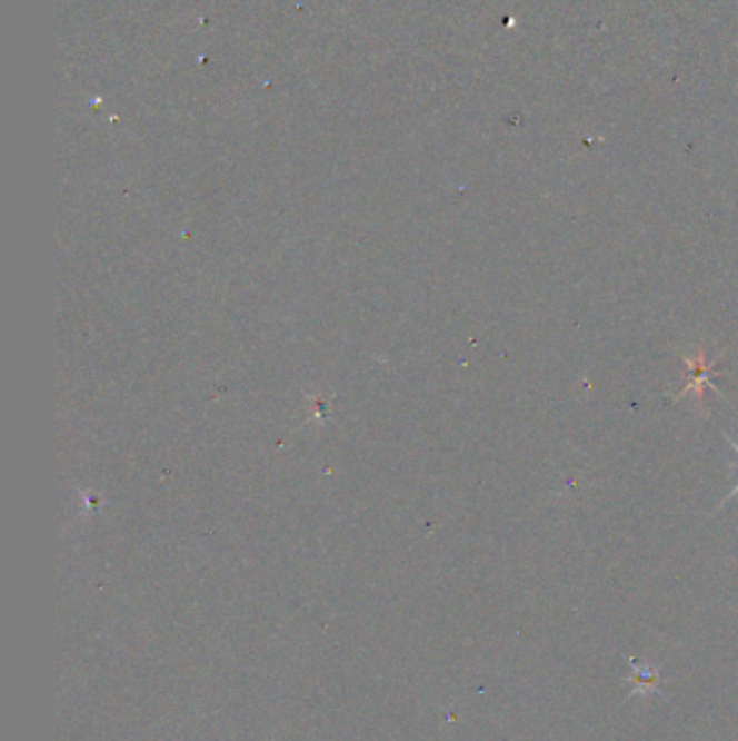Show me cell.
I'll use <instances>...</instances> for the list:
<instances>
[{
	"label": "cell",
	"instance_id": "6da1fadb",
	"mask_svg": "<svg viewBox=\"0 0 738 741\" xmlns=\"http://www.w3.org/2000/svg\"><path fill=\"white\" fill-rule=\"evenodd\" d=\"M721 358H724V354H719L715 360L708 363L706 356H704V347H701V345L698 347L696 358L682 354V363H685L687 369H689V379H687L685 388L674 397V404H678V402L685 399L687 395H696V404H701V402H704V391H706V388H712L715 393H719V388H715V386L710 384V375L717 373L715 367L719 365Z\"/></svg>",
	"mask_w": 738,
	"mask_h": 741
},
{
	"label": "cell",
	"instance_id": "7a4b0ae2",
	"mask_svg": "<svg viewBox=\"0 0 738 741\" xmlns=\"http://www.w3.org/2000/svg\"><path fill=\"white\" fill-rule=\"evenodd\" d=\"M728 443H730V447H732V449H735V453H737V455H738V443H737V441H732V438H730V436H728ZM735 494H738V484H737V486H735V488H732V493H730V494H728V496H726V501H724V503H721V505H726V503H728V501H730V498H732V496H735Z\"/></svg>",
	"mask_w": 738,
	"mask_h": 741
}]
</instances>
